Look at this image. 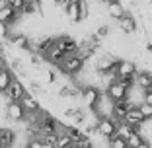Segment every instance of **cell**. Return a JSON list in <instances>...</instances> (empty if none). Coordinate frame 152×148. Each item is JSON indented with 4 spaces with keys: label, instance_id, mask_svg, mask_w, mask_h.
Here are the masks:
<instances>
[{
    "label": "cell",
    "instance_id": "1",
    "mask_svg": "<svg viewBox=\"0 0 152 148\" xmlns=\"http://www.w3.org/2000/svg\"><path fill=\"white\" fill-rule=\"evenodd\" d=\"M117 127H119V123L113 117H99V121L96 123V133L109 140L111 136L117 135Z\"/></svg>",
    "mask_w": 152,
    "mask_h": 148
},
{
    "label": "cell",
    "instance_id": "2",
    "mask_svg": "<svg viewBox=\"0 0 152 148\" xmlns=\"http://www.w3.org/2000/svg\"><path fill=\"white\" fill-rule=\"evenodd\" d=\"M84 64H86V61L76 53V55H70V57L64 58L61 68H63V72H66V74H78V72H82Z\"/></svg>",
    "mask_w": 152,
    "mask_h": 148
},
{
    "label": "cell",
    "instance_id": "3",
    "mask_svg": "<svg viewBox=\"0 0 152 148\" xmlns=\"http://www.w3.org/2000/svg\"><path fill=\"white\" fill-rule=\"evenodd\" d=\"M137 105L133 103V99H123V101H115L113 103V107H111V111H113V119H115L117 123H123V119H125V115L131 111V109H134Z\"/></svg>",
    "mask_w": 152,
    "mask_h": 148
},
{
    "label": "cell",
    "instance_id": "4",
    "mask_svg": "<svg viewBox=\"0 0 152 148\" xmlns=\"http://www.w3.org/2000/svg\"><path fill=\"white\" fill-rule=\"evenodd\" d=\"M55 45H57L58 49L63 51L66 57H70V55H76V53H78V43H76L72 37H68V35L55 37Z\"/></svg>",
    "mask_w": 152,
    "mask_h": 148
},
{
    "label": "cell",
    "instance_id": "5",
    "mask_svg": "<svg viewBox=\"0 0 152 148\" xmlns=\"http://www.w3.org/2000/svg\"><path fill=\"white\" fill-rule=\"evenodd\" d=\"M82 98H84V103L88 105V107H98L99 101H102V92L98 90V88H94V86H88V88H84L82 90Z\"/></svg>",
    "mask_w": 152,
    "mask_h": 148
},
{
    "label": "cell",
    "instance_id": "6",
    "mask_svg": "<svg viewBox=\"0 0 152 148\" xmlns=\"http://www.w3.org/2000/svg\"><path fill=\"white\" fill-rule=\"evenodd\" d=\"M107 98L111 99L113 103L115 101H123V99H129V92L115 80V82H111V84H107Z\"/></svg>",
    "mask_w": 152,
    "mask_h": 148
},
{
    "label": "cell",
    "instance_id": "7",
    "mask_svg": "<svg viewBox=\"0 0 152 148\" xmlns=\"http://www.w3.org/2000/svg\"><path fill=\"white\" fill-rule=\"evenodd\" d=\"M6 117L12 119V121H23L27 117V113L22 107L20 101H8V105H6Z\"/></svg>",
    "mask_w": 152,
    "mask_h": 148
},
{
    "label": "cell",
    "instance_id": "8",
    "mask_svg": "<svg viewBox=\"0 0 152 148\" xmlns=\"http://www.w3.org/2000/svg\"><path fill=\"white\" fill-rule=\"evenodd\" d=\"M117 58L113 57H102L98 61V64H96V70H98L99 76H103V74H109V72H117Z\"/></svg>",
    "mask_w": 152,
    "mask_h": 148
},
{
    "label": "cell",
    "instance_id": "9",
    "mask_svg": "<svg viewBox=\"0 0 152 148\" xmlns=\"http://www.w3.org/2000/svg\"><path fill=\"white\" fill-rule=\"evenodd\" d=\"M27 92H26V88H23V84L16 78V80L10 84V88L6 90V96H8V99L10 101H22V98L26 96Z\"/></svg>",
    "mask_w": 152,
    "mask_h": 148
},
{
    "label": "cell",
    "instance_id": "10",
    "mask_svg": "<svg viewBox=\"0 0 152 148\" xmlns=\"http://www.w3.org/2000/svg\"><path fill=\"white\" fill-rule=\"evenodd\" d=\"M22 107L26 109V113H31V115H37V113H41V105H39V101L35 99V96H31V94H26L22 98Z\"/></svg>",
    "mask_w": 152,
    "mask_h": 148
},
{
    "label": "cell",
    "instance_id": "11",
    "mask_svg": "<svg viewBox=\"0 0 152 148\" xmlns=\"http://www.w3.org/2000/svg\"><path fill=\"white\" fill-rule=\"evenodd\" d=\"M137 74V64L133 61H119L117 63V78L121 76H134Z\"/></svg>",
    "mask_w": 152,
    "mask_h": 148
},
{
    "label": "cell",
    "instance_id": "12",
    "mask_svg": "<svg viewBox=\"0 0 152 148\" xmlns=\"http://www.w3.org/2000/svg\"><path fill=\"white\" fill-rule=\"evenodd\" d=\"M119 29H121L123 33H127V35L134 33V31H137V20H134L131 14L125 12V16L119 20Z\"/></svg>",
    "mask_w": 152,
    "mask_h": 148
},
{
    "label": "cell",
    "instance_id": "13",
    "mask_svg": "<svg viewBox=\"0 0 152 148\" xmlns=\"http://www.w3.org/2000/svg\"><path fill=\"white\" fill-rule=\"evenodd\" d=\"M8 41L16 49H22V51H29V43H31L26 37V33H12V35H8Z\"/></svg>",
    "mask_w": 152,
    "mask_h": 148
},
{
    "label": "cell",
    "instance_id": "14",
    "mask_svg": "<svg viewBox=\"0 0 152 148\" xmlns=\"http://www.w3.org/2000/svg\"><path fill=\"white\" fill-rule=\"evenodd\" d=\"M16 80V76L12 74V70H10L8 66H0V92H4L10 88V84Z\"/></svg>",
    "mask_w": 152,
    "mask_h": 148
},
{
    "label": "cell",
    "instance_id": "15",
    "mask_svg": "<svg viewBox=\"0 0 152 148\" xmlns=\"http://www.w3.org/2000/svg\"><path fill=\"white\" fill-rule=\"evenodd\" d=\"M18 20V12H14L10 6H0V23H4V26H10Z\"/></svg>",
    "mask_w": 152,
    "mask_h": 148
},
{
    "label": "cell",
    "instance_id": "16",
    "mask_svg": "<svg viewBox=\"0 0 152 148\" xmlns=\"http://www.w3.org/2000/svg\"><path fill=\"white\" fill-rule=\"evenodd\" d=\"M134 84L142 88L144 92H152V74L150 72H139V76H134Z\"/></svg>",
    "mask_w": 152,
    "mask_h": 148
},
{
    "label": "cell",
    "instance_id": "17",
    "mask_svg": "<svg viewBox=\"0 0 152 148\" xmlns=\"http://www.w3.org/2000/svg\"><path fill=\"white\" fill-rule=\"evenodd\" d=\"M45 58H47V61H51V63H55V64H63V61L66 58V55L58 49L57 45H55L53 49H49L47 53H45Z\"/></svg>",
    "mask_w": 152,
    "mask_h": 148
},
{
    "label": "cell",
    "instance_id": "18",
    "mask_svg": "<svg viewBox=\"0 0 152 148\" xmlns=\"http://www.w3.org/2000/svg\"><path fill=\"white\" fill-rule=\"evenodd\" d=\"M64 117H68L76 127L84 121V113H82V109H78V107H66L64 109Z\"/></svg>",
    "mask_w": 152,
    "mask_h": 148
},
{
    "label": "cell",
    "instance_id": "19",
    "mask_svg": "<svg viewBox=\"0 0 152 148\" xmlns=\"http://www.w3.org/2000/svg\"><path fill=\"white\" fill-rule=\"evenodd\" d=\"M107 14L111 16V18H115L117 22H119L123 16H125V10H123V4H121L119 0H115V2H109L107 4Z\"/></svg>",
    "mask_w": 152,
    "mask_h": 148
},
{
    "label": "cell",
    "instance_id": "20",
    "mask_svg": "<svg viewBox=\"0 0 152 148\" xmlns=\"http://www.w3.org/2000/svg\"><path fill=\"white\" fill-rule=\"evenodd\" d=\"M0 140H2L4 148L14 146V142H16V133H14L12 129H6V127H2V129H0Z\"/></svg>",
    "mask_w": 152,
    "mask_h": 148
},
{
    "label": "cell",
    "instance_id": "21",
    "mask_svg": "<svg viewBox=\"0 0 152 148\" xmlns=\"http://www.w3.org/2000/svg\"><path fill=\"white\" fill-rule=\"evenodd\" d=\"M66 10V16L70 22H80V8H78V0L76 2H70L68 6H64Z\"/></svg>",
    "mask_w": 152,
    "mask_h": 148
},
{
    "label": "cell",
    "instance_id": "22",
    "mask_svg": "<svg viewBox=\"0 0 152 148\" xmlns=\"http://www.w3.org/2000/svg\"><path fill=\"white\" fill-rule=\"evenodd\" d=\"M133 133H134V129L131 125H127V123H119V127H117V136H121L123 140H127Z\"/></svg>",
    "mask_w": 152,
    "mask_h": 148
},
{
    "label": "cell",
    "instance_id": "23",
    "mask_svg": "<svg viewBox=\"0 0 152 148\" xmlns=\"http://www.w3.org/2000/svg\"><path fill=\"white\" fill-rule=\"evenodd\" d=\"M58 96L61 98H76V96H82V92L78 88H72V86H64L58 90Z\"/></svg>",
    "mask_w": 152,
    "mask_h": 148
},
{
    "label": "cell",
    "instance_id": "24",
    "mask_svg": "<svg viewBox=\"0 0 152 148\" xmlns=\"http://www.w3.org/2000/svg\"><path fill=\"white\" fill-rule=\"evenodd\" d=\"M142 142H144L142 135H140V133H133V135L127 139V148H139Z\"/></svg>",
    "mask_w": 152,
    "mask_h": 148
},
{
    "label": "cell",
    "instance_id": "25",
    "mask_svg": "<svg viewBox=\"0 0 152 148\" xmlns=\"http://www.w3.org/2000/svg\"><path fill=\"white\" fill-rule=\"evenodd\" d=\"M55 148H72V140L66 133H58V139H57V146Z\"/></svg>",
    "mask_w": 152,
    "mask_h": 148
},
{
    "label": "cell",
    "instance_id": "26",
    "mask_svg": "<svg viewBox=\"0 0 152 148\" xmlns=\"http://www.w3.org/2000/svg\"><path fill=\"white\" fill-rule=\"evenodd\" d=\"M137 109L140 111V115H142V119L144 121H148V119H152V105H148V103H139L137 105Z\"/></svg>",
    "mask_w": 152,
    "mask_h": 148
},
{
    "label": "cell",
    "instance_id": "27",
    "mask_svg": "<svg viewBox=\"0 0 152 148\" xmlns=\"http://www.w3.org/2000/svg\"><path fill=\"white\" fill-rule=\"evenodd\" d=\"M107 148H127V140H123L121 136H111L107 140Z\"/></svg>",
    "mask_w": 152,
    "mask_h": 148
},
{
    "label": "cell",
    "instance_id": "28",
    "mask_svg": "<svg viewBox=\"0 0 152 148\" xmlns=\"http://www.w3.org/2000/svg\"><path fill=\"white\" fill-rule=\"evenodd\" d=\"M39 12V4H33V2H26L22 8V14L23 16H33V14Z\"/></svg>",
    "mask_w": 152,
    "mask_h": 148
},
{
    "label": "cell",
    "instance_id": "29",
    "mask_svg": "<svg viewBox=\"0 0 152 148\" xmlns=\"http://www.w3.org/2000/svg\"><path fill=\"white\" fill-rule=\"evenodd\" d=\"M117 82H119V84L123 86L127 92H129L131 88L134 86V76H121V78H117Z\"/></svg>",
    "mask_w": 152,
    "mask_h": 148
},
{
    "label": "cell",
    "instance_id": "30",
    "mask_svg": "<svg viewBox=\"0 0 152 148\" xmlns=\"http://www.w3.org/2000/svg\"><path fill=\"white\" fill-rule=\"evenodd\" d=\"M23 4H26V0H6V6H10L14 12H22Z\"/></svg>",
    "mask_w": 152,
    "mask_h": 148
},
{
    "label": "cell",
    "instance_id": "31",
    "mask_svg": "<svg viewBox=\"0 0 152 148\" xmlns=\"http://www.w3.org/2000/svg\"><path fill=\"white\" fill-rule=\"evenodd\" d=\"M78 8H80V22L88 18V2L86 0H78Z\"/></svg>",
    "mask_w": 152,
    "mask_h": 148
},
{
    "label": "cell",
    "instance_id": "32",
    "mask_svg": "<svg viewBox=\"0 0 152 148\" xmlns=\"http://www.w3.org/2000/svg\"><path fill=\"white\" fill-rule=\"evenodd\" d=\"M57 139H58V133L57 135H45V136H41V142L51 144V146H57Z\"/></svg>",
    "mask_w": 152,
    "mask_h": 148
},
{
    "label": "cell",
    "instance_id": "33",
    "mask_svg": "<svg viewBox=\"0 0 152 148\" xmlns=\"http://www.w3.org/2000/svg\"><path fill=\"white\" fill-rule=\"evenodd\" d=\"M41 76H43V80L47 82V84H53V82H55V72L49 70V68H45V70L41 72Z\"/></svg>",
    "mask_w": 152,
    "mask_h": 148
},
{
    "label": "cell",
    "instance_id": "34",
    "mask_svg": "<svg viewBox=\"0 0 152 148\" xmlns=\"http://www.w3.org/2000/svg\"><path fill=\"white\" fill-rule=\"evenodd\" d=\"M41 146H43L41 139H29V142L26 144V148H41Z\"/></svg>",
    "mask_w": 152,
    "mask_h": 148
},
{
    "label": "cell",
    "instance_id": "35",
    "mask_svg": "<svg viewBox=\"0 0 152 148\" xmlns=\"http://www.w3.org/2000/svg\"><path fill=\"white\" fill-rule=\"evenodd\" d=\"M29 61H31L33 66H39V64H41V55H37V53H29Z\"/></svg>",
    "mask_w": 152,
    "mask_h": 148
},
{
    "label": "cell",
    "instance_id": "36",
    "mask_svg": "<svg viewBox=\"0 0 152 148\" xmlns=\"http://www.w3.org/2000/svg\"><path fill=\"white\" fill-rule=\"evenodd\" d=\"M107 33H109V27H107V26H99V27H98V31H96V35L102 39V37H105Z\"/></svg>",
    "mask_w": 152,
    "mask_h": 148
},
{
    "label": "cell",
    "instance_id": "37",
    "mask_svg": "<svg viewBox=\"0 0 152 148\" xmlns=\"http://www.w3.org/2000/svg\"><path fill=\"white\" fill-rule=\"evenodd\" d=\"M8 26H4V23H0V37H8Z\"/></svg>",
    "mask_w": 152,
    "mask_h": 148
},
{
    "label": "cell",
    "instance_id": "38",
    "mask_svg": "<svg viewBox=\"0 0 152 148\" xmlns=\"http://www.w3.org/2000/svg\"><path fill=\"white\" fill-rule=\"evenodd\" d=\"M144 103L152 105V92H146V96H144Z\"/></svg>",
    "mask_w": 152,
    "mask_h": 148
},
{
    "label": "cell",
    "instance_id": "39",
    "mask_svg": "<svg viewBox=\"0 0 152 148\" xmlns=\"http://www.w3.org/2000/svg\"><path fill=\"white\" fill-rule=\"evenodd\" d=\"M139 148H152V144H150V142H148V140H144V142H142V144H140V146H139Z\"/></svg>",
    "mask_w": 152,
    "mask_h": 148
},
{
    "label": "cell",
    "instance_id": "40",
    "mask_svg": "<svg viewBox=\"0 0 152 148\" xmlns=\"http://www.w3.org/2000/svg\"><path fill=\"white\" fill-rule=\"evenodd\" d=\"M70 2H76V0H63V6H68Z\"/></svg>",
    "mask_w": 152,
    "mask_h": 148
},
{
    "label": "cell",
    "instance_id": "41",
    "mask_svg": "<svg viewBox=\"0 0 152 148\" xmlns=\"http://www.w3.org/2000/svg\"><path fill=\"white\" fill-rule=\"evenodd\" d=\"M146 51H148V53H152V43H148V45H146Z\"/></svg>",
    "mask_w": 152,
    "mask_h": 148
},
{
    "label": "cell",
    "instance_id": "42",
    "mask_svg": "<svg viewBox=\"0 0 152 148\" xmlns=\"http://www.w3.org/2000/svg\"><path fill=\"white\" fill-rule=\"evenodd\" d=\"M26 2H33V4H39L41 0H26Z\"/></svg>",
    "mask_w": 152,
    "mask_h": 148
},
{
    "label": "cell",
    "instance_id": "43",
    "mask_svg": "<svg viewBox=\"0 0 152 148\" xmlns=\"http://www.w3.org/2000/svg\"><path fill=\"white\" fill-rule=\"evenodd\" d=\"M41 148H55V146H51V144H45V142H43V146H41Z\"/></svg>",
    "mask_w": 152,
    "mask_h": 148
},
{
    "label": "cell",
    "instance_id": "44",
    "mask_svg": "<svg viewBox=\"0 0 152 148\" xmlns=\"http://www.w3.org/2000/svg\"><path fill=\"white\" fill-rule=\"evenodd\" d=\"M0 66H6V64H4V58H2V57H0Z\"/></svg>",
    "mask_w": 152,
    "mask_h": 148
},
{
    "label": "cell",
    "instance_id": "45",
    "mask_svg": "<svg viewBox=\"0 0 152 148\" xmlns=\"http://www.w3.org/2000/svg\"><path fill=\"white\" fill-rule=\"evenodd\" d=\"M55 4H63V0H53Z\"/></svg>",
    "mask_w": 152,
    "mask_h": 148
},
{
    "label": "cell",
    "instance_id": "46",
    "mask_svg": "<svg viewBox=\"0 0 152 148\" xmlns=\"http://www.w3.org/2000/svg\"><path fill=\"white\" fill-rule=\"evenodd\" d=\"M102 2H105V4H109V2H115V0H102Z\"/></svg>",
    "mask_w": 152,
    "mask_h": 148
},
{
    "label": "cell",
    "instance_id": "47",
    "mask_svg": "<svg viewBox=\"0 0 152 148\" xmlns=\"http://www.w3.org/2000/svg\"><path fill=\"white\" fill-rule=\"evenodd\" d=\"M0 148H4V144H2V140H0Z\"/></svg>",
    "mask_w": 152,
    "mask_h": 148
}]
</instances>
